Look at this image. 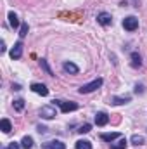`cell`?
Masks as SVG:
<instances>
[{
  "label": "cell",
  "instance_id": "1",
  "mask_svg": "<svg viewBox=\"0 0 147 149\" xmlns=\"http://www.w3.org/2000/svg\"><path fill=\"white\" fill-rule=\"evenodd\" d=\"M101 87H102V78H97V80H94V81H90L87 85H81L78 88V92L80 94H90V92H94V90H97Z\"/></svg>",
  "mask_w": 147,
  "mask_h": 149
},
{
  "label": "cell",
  "instance_id": "2",
  "mask_svg": "<svg viewBox=\"0 0 147 149\" xmlns=\"http://www.w3.org/2000/svg\"><path fill=\"white\" fill-rule=\"evenodd\" d=\"M123 28H125L126 31H135V30L139 28V19H137L135 16L125 17V19H123Z\"/></svg>",
  "mask_w": 147,
  "mask_h": 149
},
{
  "label": "cell",
  "instance_id": "3",
  "mask_svg": "<svg viewBox=\"0 0 147 149\" xmlns=\"http://www.w3.org/2000/svg\"><path fill=\"white\" fill-rule=\"evenodd\" d=\"M55 114H57V111H55L54 106H43L40 109V116L45 118V120H52V118H55Z\"/></svg>",
  "mask_w": 147,
  "mask_h": 149
},
{
  "label": "cell",
  "instance_id": "4",
  "mask_svg": "<svg viewBox=\"0 0 147 149\" xmlns=\"http://www.w3.org/2000/svg\"><path fill=\"white\" fill-rule=\"evenodd\" d=\"M59 106H61V111L62 113H69V111H74V109H78V104L76 102H66V101H55Z\"/></svg>",
  "mask_w": 147,
  "mask_h": 149
},
{
  "label": "cell",
  "instance_id": "5",
  "mask_svg": "<svg viewBox=\"0 0 147 149\" xmlns=\"http://www.w3.org/2000/svg\"><path fill=\"white\" fill-rule=\"evenodd\" d=\"M23 56V42H16V45L10 50V57L12 59H19Z\"/></svg>",
  "mask_w": 147,
  "mask_h": 149
},
{
  "label": "cell",
  "instance_id": "6",
  "mask_svg": "<svg viewBox=\"0 0 147 149\" xmlns=\"http://www.w3.org/2000/svg\"><path fill=\"white\" fill-rule=\"evenodd\" d=\"M97 21L102 26H109L111 23H112V17H111V14H107V12H101V14H97Z\"/></svg>",
  "mask_w": 147,
  "mask_h": 149
},
{
  "label": "cell",
  "instance_id": "7",
  "mask_svg": "<svg viewBox=\"0 0 147 149\" xmlns=\"http://www.w3.org/2000/svg\"><path fill=\"white\" fill-rule=\"evenodd\" d=\"M31 90H33L35 94L43 95V97H45V95H49V88H47L43 83H33V85H31Z\"/></svg>",
  "mask_w": 147,
  "mask_h": 149
},
{
  "label": "cell",
  "instance_id": "8",
  "mask_svg": "<svg viewBox=\"0 0 147 149\" xmlns=\"http://www.w3.org/2000/svg\"><path fill=\"white\" fill-rule=\"evenodd\" d=\"M42 148L43 149H66V146L61 141H50V142H45Z\"/></svg>",
  "mask_w": 147,
  "mask_h": 149
},
{
  "label": "cell",
  "instance_id": "9",
  "mask_svg": "<svg viewBox=\"0 0 147 149\" xmlns=\"http://www.w3.org/2000/svg\"><path fill=\"white\" fill-rule=\"evenodd\" d=\"M107 121H109V116H107L106 113H97V114H95V125L104 127Z\"/></svg>",
  "mask_w": 147,
  "mask_h": 149
},
{
  "label": "cell",
  "instance_id": "10",
  "mask_svg": "<svg viewBox=\"0 0 147 149\" xmlns=\"http://www.w3.org/2000/svg\"><path fill=\"white\" fill-rule=\"evenodd\" d=\"M121 137H123V135H121L119 132H111V134H102V135H101V139L106 141V142H112L114 139H121Z\"/></svg>",
  "mask_w": 147,
  "mask_h": 149
},
{
  "label": "cell",
  "instance_id": "11",
  "mask_svg": "<svg viewBox=\"0 0 147 149\" xmlns=\"http://www.w3.org/2000/svg\"><path fill=\"white\" fill-rule=\"evenodd\" d=\"M130 95H121V97H111V104H114V106H118V104H126V102H130Z\"/></svg>",
  "mask_w": 147,
  "mask_h": 149
},
{
  "label": "cell",
  "instance_id": "12",
  "mask_svg": "<svg viewBox=\"0 0 147 149\" xmlns=\"http://www.w3.org/2000/svg\"><path fill=\"white\" fill-rule=\"evenodd\" d=\"M62 68H64V71H66V73H71V74H76L78 71H80V70H78V66H76L74 63H69V61H68V63H64V66H62Z\"/></svg>",
  "mask_w": 147,
  "mask_h": 149
},
{
  "label": "cell",
  "instance_id": "13",
  "mask_svg": "<svg viewBox=\"0 0 147 149\" xmlns=\"http://www.w3.org/2000/svg\"><path fill=\"white\" fill-rule=\"evenodd\" d=\"M126 146H128V142H126V139L125 137H121L118 142H111V149H126Z\"/></svg>",
  "mask_w": 147,
  "mask_h": 149
},
{
  "label": "cell",
  "instance_id": "14",
  "mask_svg": "<svg viewBox=\"0 0 147 149\" xmlns=\"http://www.w3.org/2000/svg\"><path fill=\"white\" fill-rule=\"evenodd\" d=\"M0 128H2L3 134H9V132L12 130V125H10V121H9L7 118H3V120L0 121Z\"/></svg>",
  "mask_w": 147,
  "mask_h": 149
},
{
  "label": "cell",
  "instance_id": "15",
  "mask_svg": "<svg viewBox=\"0 0 147 149\" xmlns=\"http://www.w3.org/2000/svg\"><path fill=\"white\" fill-rule=\"evenodd\" d=\"M21 146H23V149H31L33 148V139L30 135H24L23 141H21Z\"/></svg>",
  "mask_w": 147,
  "mask_h": 149
},
{
  "label": "cell",
  "instance_id": "16",
  "mask_svg": "<svg viewBox=\"0 0 147 149\" xmlns=\"http://www.w3.org/2000/svg\"><path fill=\"white\" fill-rule=\"evenodd\" d=\"M132 66H133V68H140V66H142V59H140V56H139L137 52L132 54Z\"/></svg>",
  "mask_w": 147,
  "mask_h": 149
},
{
  "label": "cell",
  "instance_id": "17",
  "mask_svg": "<svg viewBox=\"0 0 147 149\" xmlns=\"http://www.w3.org/2000/svg\"><path fill=\"white\" fill-rule=\"evenodd\" d=\"M9 23H10L12 28H17L19 26V19H17V16L14 12H9Z\"/></svg>",
  "mask_w": 147,
  "mask_h": 149
},
{
  "label": "cell",
  "instance_id": "18",
  "mask_svg": "<svg viewBox=\"0 0 147 149\" xmlns=\"http://www.w3.org/2000/svg\"><path fill=\"white\" fill-rule=\"evenodd\" d=\"M76 149H92V144H90L88 141H83V139H81V141L76 142Z\"/></svg>",
  "mask_w": 147,
  "mask_h": 149
},
{
  "label": "cell",
  "instance_id": "19",
  "mask_svg": "<svg viewBox=\"0 0 147 149\" xmlns=\"http://www.w3.org/2000/svg\"><path fill=\"white\" fill-rule=\"evenodd\" d=\"M14 109H16V111H23V109H24V101H23V99L14 101Z\"/></svg>",
  "mask_w": 147,
  "mask_h": 149
},
{
  "label": "cell",
  "instance_id": "20",
  "mask_svg": "<svg viewBox=\"0 0 147 149\" xmlns=\"http://www.w3.org/2000/svg\"><path fill=\"white\" fill-rule=\"evenodd\" d=\"M130 141H132V144H135V146H140V144H144V137H142V135H133Z\"/></svg>",
  "mask_w": 147,
  "mask_h": 149
},
{
  "label": "cell",
  "instance_id": "21",
  "mask_svg": "<svg viewBox=\"0 0 147 149\" xmlns=\"http://www.w3.org/2000/svg\"><path fill=\"white\" fill-rule=\"evenodd\" d=\"M26 35H28V23H23L21 30H19V37L23 38V37H26Z\"/></svg>",
  "mask_w": 147,
  "mask_h": 149
},
{
  "label": "cell",
  "instance_id": "22",
  "mask_svg": "<svg viewBox=\"0 0 147 149\" xmlns=\"http://www.w3.org/2000/svg\"><path fill=\"white\" fill-rule=\"evenodd\" d=\"M90 130H92V125L85 123V125H81V127H80V130H78V132H80V134H88Z\"/></svg>",
  "mask_w": 147,
  "mask_h": 149
},
{
  "label": "cell",
  "instance_id": "23",
  "mask_svg": "<svg viewBox=\"0 0 147 149\" xmlns=\"http://www.w3.org/2000/svg\"><path fill=\"white\" fill-rule=\"evenodd\" d=\"M40 66H42V68H43V70H45L49 74H52V71H50V68L47 66V61H45V59H40Z\"/></svg>",
  "mask_w": 147,
  "mask_h": 149
},
{
  "label": "cell",
  "instance_id": "24",
  "mask_svg": "<svg viewBox=\"0 0 147 149\" xmlns=\"http://www.w3.org/2000/svg\"><path fill=\"white\" fill-rule=\"evenodd\" d=\"M7 149H21V148H19V144L12 142V144H9V148H7Z\"/></svg>",
  "mask_w": 147,
  "mask_h": 149
},
{
  "label": "cell",
  "instance_id": "25",
  "mask_svg": "<svg viewBox=\"0 0 147 149\" xmlns=\"http://www.w3.org/2000/svg\"><path fill=\"white\" fill-rule=\"evenodd\" d=\"M0 52H2V54H3V52H5V43H3V40H2V42H0Z\"/></svg>",
  "mask_w": 147,
  "mask_h": 149
}]
</instances>
